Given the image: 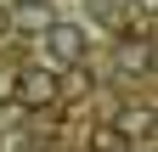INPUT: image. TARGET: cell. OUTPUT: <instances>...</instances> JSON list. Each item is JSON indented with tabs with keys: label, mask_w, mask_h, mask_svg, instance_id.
<instances>
[{
	"label": "cell",
	"mask_w": 158,
	"mask_h": 152,
	"mask_svg": "<svg viewBox=\"0 0 158 152\" xmlns=\"http://www.w3.org/2000/svg\"><path fill=\"white\" fill-rule=\"evenodd\" d=\"M85 28H73V23H51L45 28V56L56 68H73V62H85Z\"/></svg>",
	"instance_id": "1"
},
{
	"label": "cell",
	"mask_w": 158,
	"mask_h": 152,
	"mask_svg": "<svg viewBox=\"0 0 158 152\" xmlns=\"http://www.w3.org/2000/svg\"><path fill=\"white\" fill-rule=\"evenodd\" d=\"M56 96H62V85H56L51 68H23L17 73V102L23 107H51Z\"/></svg>",
	"instance_id": "2"
},
{
	"label": "cell",
	"mask_w": 158,
	"mask_h": 152,
	"mask_svg": "<svg viewBox=\"0 0 158 152\" xmlns=\"http://www.w3.org/2000/svg\"><path fill=\"white\" fill-rule=\"evenodd\" d=\"M85 146H90V152H135V141H130L118 124H96V130H85Z\"/></svg>",
	"instance_id": "3"
},
{
	"label": "cell",
	"mask_w": 158,
	"mask_h": 152,
	"mask_svg": "<svg viewBox=\"0 0 158 152\" xmlns=\"http://www.w3.org/2000/svg\"><path fill=\"white\" fill-rule=\"evenodd\" d=\"M118 130H124V135L141 146L152 130H158V113H152V107H124V113H118Z\"/></svg>",
	"instance_id": "4"
},
{
	"label": "cell",
	"mask_w": 158,
	"mask_h": 152,
	"mask_svg": "<svg viewBox=\"0 0 158 152\" xmlns=\"http://www.w3.org/2000/svg\"><path fill=\"white\" fill-rule=\"evenodd\" d=\"M11 23H17V28H51V11L34 6V0H23V6L11 11Z\"/></svg>",
	"instance_id": "5"
},
{
	"label": "cell",
	"mask_w": 158,
	"mask_h": 152,
	"mask_svg": "<svg viewBox=\"0 0 158 152\" xmlns=\"http://www.w3.org/2000/svg\"><path fill=\"white\" fill-rule=\"evenodd\" d=\"M147 68L158 73V40H147Z\"/></svg>",
	"instance_id": "6"
},
{
	"label": "cell",
	"mask_w": 158,
	"mask_h": 152,
	"mask_svg": "<svg viewBox=\"0 0 158 152\" xmlns=\"http://www.w3.org/2000/svg\"><path fill=\"white\" fill-rule=\"evenodd\" d=\"M6 23H11V17H6V11H0V28H6Z\"/></svg>",
	"instance_id": "7"
},
{
	"label": "cell",
	"mask_w": 158,
	"mask_h": 152,
	"mask_svg": "<svg viewBox=\"0 0 158 152\" xmlns=\"http://www.w3.org/2000/svg\"><path fill=\"white\" fill-rule=\"evenodd\" d=\"M135 152H152V146H135Z\"/></svg>",
	"instance_id": "8"
}]
</instances>
